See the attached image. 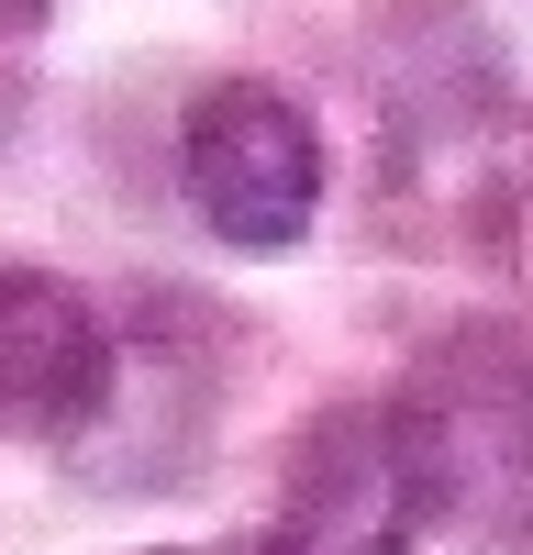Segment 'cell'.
Listing matches in <instances>:
<instances>
[{"mask_svg": "<svg viewBox=\"0 0 533 555\" xmlns=\"http://www.w3.org/2000/svg\"><path fill=\"white\" fill-rule=\"evenodd\" d=\"M433 500V455L400 400H334L278 467V544L289 555H412Z\"/></svg>", "mask_w": 533, "mask_h": 555, "instance_id": "6da1fadb", "label": "cell"}, {"mask_svg": "<svg viewBox=\"0 0 533 555\" xmlns=\"http://www.w3.org/2000/svg\"><path fill=\"white\" fill-rule=\"evenodd\" d=\"M178 178H190L200 222L234 256H289L323 211V133L289 89L266 78H211L190 122H178Z\"/></svg>", "mask_w": 533, "mask_h": 555, "instance_id": "7a4b0ae2", "label": "cell"}, {"mask_svg": "<svg viewBox=\"0 0 533 555\" xmlns=\"http://www.w3.org/2000/svg\"><path fill=\"white\" fill-rule=\"evenodd\" d=\"M412 434L433 455V500L456 522H478L489 544H533V356L478 334V345H444L412 389Z\"/></svg>", "mask_w": 533, "mask_h": 555, "instance_id": "3957f363", "label": "cell"}, {"mask_svg": "<svg viewBox=\"0 0 533 555\" xmlns=\"http://www.w3.org/2000/svg\"><path fill=\"white\" fill-rule=\"evenodd\" d=\"M112 400V322L56 267H0V434L67 444Z\"/></svg>", "mask_w": 533, "mask_h": 555, "instance_id": "277c9868", "label": "cell"}, {"mask_svg": "<svg viewBox=\"0 0 533 555\" xmlns=\"http://www.w3.org/2000/svg\"><path fill=\"white\" fill-rule=\"evenodd\" d=\"M56 0H0V34H23V23H44Z\"/></svg>", "mask_w": 533, "mask_h": 555, "instance_id": "5b68a950", "label": "cell"}, {"mask_svg": "<svg viewBox=\"0 0 533 555\" xmlns=\"http://www.w3.org/2000/svg\"><path fill=\"white\" fill-rule=\"evenodd\" d=\"M222 555H289V544H278V533H256V544H222Z\"/></svg>", "mask_w": 533, "mask_h": 555, "instance_id": "8992f818", "label": "cell"}, {"mask_svg": "<svg viewBox=\"0 0 533 555\" xmlns=\"http://www.w3.org/2000/svg\"><path fill=\"white\" fill-rule=\"evenodd\" d=\"M156 555H190V544H156Z\"/></svg>", "mask_w": 533, "mask_h": 555, "instance_id": "52a82bcc", "label": "cell"}]
</instances>
